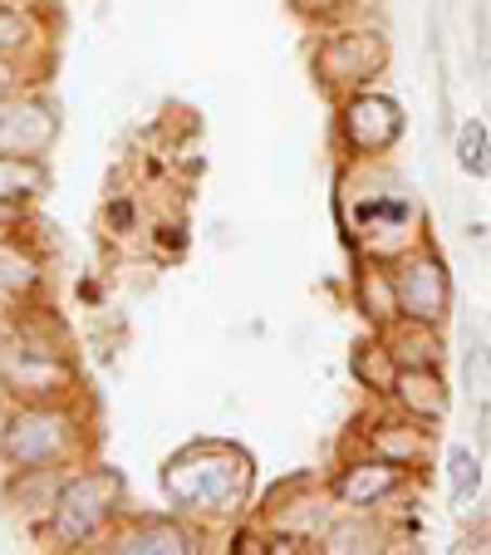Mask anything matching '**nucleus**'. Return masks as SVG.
Instances as JSON below:
<instances>
[{"mask_svg":"<svg viewBox=\"0 0 491 555\" xmlns=\"http://www.w3.org/2000/svg\"><path fill=\"white\" fill-rule=\"evenodd\" d=\"M457 168L471 172V178L491 172V128L477 124V118H467V124L457 128Z\"/></svg>","mask_w":491,"mask_h":555,"instance_id":"a211bd4d","label":"nucleus"},{"mask_svg":"<svg viewBox=\"0 0 491 555\" xmlns=\"http://www.w3.org/2000/svg\"><path fill=\"white\" fill-rule=\"evenodd\" d=\"M339 128H345V143L359 157H378L403 133V108L388 94H354L345 104V114H339Z\"/></svg>","mask_w":491,"mask_h":555,"instance_id":"0eeeda50","label":"nucleus"},{"mask_svg":"<svg viewBox=\"0 0 491 555\" xmlns=\"http://www.w3.org/2000/svg\"><path fill=\"white\" fill-rule=\"evenodd\" d=\"M79 442V428L64 409L54 403H25L21 413H11V423L0 428V457L15 472L25 467H60Z\"/></svg>","mask_w":491,"mask_h":555,"instance_id":"7ed1b4c3","label":"nucleus"},{"mask_svg":"<svg viewBox=\"0 0 491 555\" xmlns=\"http://www.w3.org/2000/svg\"><path fill=\"white\" fill-rule=\"evenodd\" d=\"M388 69V40L378 30H339L314 50V74L324 89H354Z\"/></svg>","mask_w":491,"mask_h":555,"instance_id":"39448f33","label":"nucleus"},{"mask_svg":"<svg viewBox=\"0 0 491 555\" xmlns=\"http://www.w3.org/2000/svg\"><path fill=\"white\" fill-rule=\"evenodd\" d=\"M393 281H398V305H403V314H413V320H432V325L448 314L452 285H448V271H442L438 256H428V251L408 256V261L398 266Z\"/></svg>","mask_w":491,"mask_h":555,"instance_id":"6e6552de","label":"nucleus"},{"mask_svg":"<svg viewBox=\"0 0 491 555\" xmlns=\"http://www.w3.org/2000/svg\"><path fill=\"white\" fill-rule=\"evenodd\" d=\"M354 300H359V310H364L374 325H393L398 314H403V305H398V281H393V271H378V266H364V271H359Z\"/></svg>","mask_w":491,"mask_h":555,"instance_id":"4468645a","label":"nucleus"},{"mask_svg":"<svg viewBox=\"0 0 491 555\" xmlns=\"http://www.w3.org/2000/svg\"><path fill=\"white\" fill-rule=\"evenodd\" d=\"M324 551H378L374 545V531H369L364 521H335L330 531H324Z\"/></svg>","mask_w":491,"mask_h":555,"instance_id":"aec40b11","label":"nucleus"},{"mask_svg":"<svg viewBox=\"0 0 491 555\" xmlns=\"http://www.w3.org/2000/svg\"><path fill=\"white\" fill-rule=\"evenodd\" d=\"M163 492L188 512H231L251 492V457L231 442H192L163 467Z\"/></svg>","mask_w":491,"mask_h":555,"instance_id":"f257e3e1","label":"nucleus"},{"mask_svg":"<svg viewBox=\"0 0 491 555\" xmlns=\"http://www.w3.org/2000/svg\"><path fill=\"white\" fill-rule=\"evenodd\" d=\"M5 94H15V64H11V54H0V99Z\"/></svg>","mask_w":491,"mask_h":555,"instance_id":"b1692460","label":"nucleus"},{"mask_svg":"<svg viewBox=\"0 0 491 555\" xmlns=\"http://www.w3.org/2000/svg\"><path fill=\"white\" fill-rule=\"evenodd\" d=\"M467 384L477 388L481 403H491V349H487V345H477V349L467 354Z\"/></svg>","mask_w":491,"mask_h":555,"instance_id":"4be33fe9","label":"nucleus"},{"mask_svg":"<svg viewBox=\"0 0 491 555\" xmlns=\"http://www.w3.org/2000/svg\"><path fill=\"white\" fill-rule=\"evenodd\" d=\"M403 472H408V467H398V462H388V457L349 462V467L335 472V482H330V496H335L339 506L369 512V506H378L384 496H393L398 487H403Z\"/></svg>","mask_w":491,"mask_h":555,"instance_id":"1a4fd4ad","label":"nucleus"},{"mask_svg":"<svg viewBox=\"0 0 491 555\" xmlns=\"http://www.w3.org/2000/svg\"><path fill=\"white\" fill-rule=\"evenodd\" d=\"M393 399L403 403V413H413L418 423H438L448 418V384L438 378V364H408L403 374H398V388Z\"/></svg>","mask_w":491,"mask_h":555,"instance_id":"9d476101","label":"nucleus"},{"mask_svg":"<svg viewBox=\"0 0 491 555\" xmlns=\"http://www.w3.org/2000/svg\"><path fill=\"white\" fill-rule=\"evenodd\" d=\"M30 44V21L15 15L11 5H0V54H21Z\"/></svg>","mask_w":491,"mask_h":555,"instance_id":"412c9836","label":"nucleus"},{"mask_svg":"<svg viewBox=\"0 0 491 555\" xmlns=\"http://www.w3.org/2000/svg\"><path fill=\"white\" fill-rule=\"evenodd\" d=\"M374 452L388 462H398V467H418V462L432 452V438H428V428H413V423H378Z\"/></svg>","mask_w":491,"mask_h":555,"instance_id":"2eb2a0df","label":"nucleus"},{"mask_svg":"<svg viewBox=\"0 0 491 555\" xmlns=\"http://www.w3.org/2000/svg\"><path fill=\"white\" fill-rule=\"evenodd\" d=\"M349 369H354L359 388H369V393H393L398 374H403V364H398V354L388 349V339H364V345H354Z\"/></svg>","mask_w":491,"mask_h":555,"instance_id":"ddd939ff","label":"nucleus"},{"mask_svg":"<svg viewBox=\"0 0 491 555\" xmlns=\"http://www.w3.org/2000/svg\"><path fill=\"white\" fill-rule=\"evenodd\" d=\"M388 349L398 354V364H438L442 359V339L432 330V320H413V314H398L388 325Z\"/></svg>","mask_w":491,"mask_h":555,"instance_id":"f8f14e48","label":"nucleus"},{"mask_svg":"<svg viewBox=\"0 0 491 555\" xmlns=\"http://www.w3.org/2000/svg\"><path fill=\"white\" fill-rule=\"evenodd\" d=\"M124 506V477L114 467H89L79 477H64L60 496L50 506V541L54 545H85L114 521Z\"/></svg>","mask_w":491,"mask_h":555,"instance_id":"f03ea898","label":"nucleus"},{"mask_svg":"<svg viewBox=\"0 0 491 555\" xmlns=\"http://www.w3.org/2000/svg\"><path fill=\"white\" fill-rule=\"evenodd\" d=\"M25 217H30V211H25V202H11V197H0V227H21Z\"/></svg>","mask_w":491,"mask_h":555,"instance_id":"5701e85b","label":"nucleus"},{"mask_svg":"<svg viewBox=\"0 0 491 555\" xmlns=\"http://www.w3.org/2000/svg\"><path fill=\"white\" fill-rule=\"evenodd\" d=\"M0 384L21 403H54L69 393L74 369L54 349H40L15 330H0Z\"/></svg>","mask_w":491,"mask_h":555,"instance_id":"20e7f679","label":"nucleus"},{"mask_svg":"<svg viewBox=\"0 0 491 555\" xmlns=\"http://www.w3.org/2000/svg\"><path fill=\"white\" fill-rule=\"evenodd\" d=\"M128 221H133V207H128V202H108V227H128Z\"/></svg>","mask_w":491,"mask_h":555,"instance_id":"393cba45","label":"nucleus"},{"mask_svg":"<svg viewBox=\"0 0 491 555\" xmlns=\"http://www.w3.org/2000/svg\"><path fill=\"white\" fill-rule=\"evenodd\" d=\"M50 188V172L40 168V157H11L0 153V197L11 202H30Z\"/></svg>","mask_w":491,"mask_h":555,"instance_id":"dca6fc26","label":"nucleus"},{"mask_svg":"<svg viewBox=\"0 0 491 555\" xmlns=\"http://www.w3.org/2000/svg\"><path fill=\"white\" fill-rule=\"evenodd\" d=\"M448 482H452V506H467L481 487V462L471 448H452L448 452Z\"/></svg>","mask_w":491,"mask_h":555,"instance_id":"6ab92c4d","label":"nucleus"},{"mask_svg":"<svg viewBox=\"0 0 491 555\" xmlns=\"http://www.w3.org/2000/svg\"><path fill=\"white\" fill-rule=\"evenodd\" d=\"M114 551H124V555H188V551H197V545H192V535L182 531L178 521H168V516H138L128 531L114 535Z\"/></svg>","mask_w":491,"mask_h":555,"instance_id":"9b49d317","label":"nucleus"},{"mask_svg":"<svg viewBox=\"0 0 491 555\" xmlns=\"http://www.w3.org/2000/svg\"><path fill=\"white\" fill-rule=\"evenodd\" d=\"M40 261L25 246H15L11 236H0V295H30L40 285Z\"/></svg>","mask_w":491,"mask_h":555,"instance_id":"f3484780","label":"nucleus"},{"mask_svg":"<svg viewBox=\"0 0 491 555\" xmlns=\"http://www.w3.org/2000/svg\"><path fill=\"white\" fill-rule=\"evenodd\" d=\"M60 138V114L44 99L5 94L0 99V153L11 157H44Z\"/></svg>","mask_w":491,"mask_h":555,"instance_id":"423d86ee","label":"nucleus"}]
</instances>
